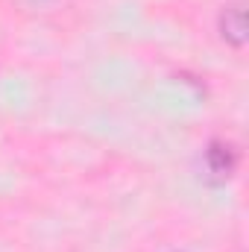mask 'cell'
<instances>
[{
    "instance_id": "obj_2",
    "label": "cell",
    "mask_w": 249,
    "mask_h": 252,
    "mask_svg": "<svg viewBox=\"0 0 249 252\" xmlns=\"http://www.w3.org/2000/svg\"><path fill=\"white\" fill-rule=\"evenodd\" d=\"M217 32H220V38L229 47H235V50L247 47L249 27H247V3L244 0H232V3H226L220 9V15H217Z\"/></svg>"
},
{
    "instance_id": "obj_1",
    "label": "cell",
    "mask_w": 249,
    "mask_h": 252,
    "mask_svg": "<svg viewBox=\"0 0 249 252\" xmlns=\"http://www.w3.org/2000/svg\"><path fill=\"white\" fill-rule=\"evenodd\" d=\"M202 161H205V170H208V182H211V185H223V182L232 179V173L238 170L241 156H238L235 144L214 138V141H208V147L202 150Z\"/></svg>"
}]
</instances>
